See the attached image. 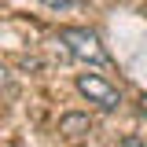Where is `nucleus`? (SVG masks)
<instances>
[{"label": "nucleus", "mask_w": 147, "mask_h": 147, "mask_svg": "<svg viewBox=\"0 0 147 147\" xmlns=\"http://www.w3.org/2000/svg\"><path fill=\"white\" fill-rule=\"evenodd\" d=\"M74 4H85V0H74Z\"/></svg>", "instance_id": "7"}, {"label": "nucleus", "mask_w": 147, "mask_h": 147, "mask_svg": "<svg viewBox=\"0 0 147 147\" xmlns=\"http://www.w3.org/2000/svg\"><path fill=\"white\" fill-rule=\"evenodd\" d=\"M121 147H147V140H140V136H125Z\"/></svg>", "instance_id": "5"}, {"label": "nucleus", "mask_w": 147, "mask_h": 147, "mask_svg": "<svg viewBox=\"0 0 147 147\" xmlns=\"http://www.w3.org/2000/svg\"><path fill=\"white\" fill-rule=\"evenodd\" d=\"M140 107H144V114H147V96H144V99H140Z\"/></svg>", "instance_id": "6"}, {"label": "nucleus", "mask_w": 147, "mask_h": 147, "mask_svg": "<svg viewBox=\"0 0 147 147\" xmlns=\"http://www.w3.org/2000/svg\"><path fill=\"white\" fill-rule=\"evenodd\" d=\"M144 15H147V7H144Z\"/></svg>", "instance_id": "8"}, {"label": "nucleus", "mask_w": 147, "mask_h": 147, "mask_svg": "<svg viewBox=\"0 0 147 147\" xmlns=\"http://www.w3.org/2000/svg\"><path fill=\"white\" fill-rule=\"evenodd\" d=\"M40 4H44V7H52V11H63L66 4H74V0H40Z\"/></svg>", "instance_id": "4"}, {"label": "nucleus", "mask_w": 147, "mask_h": 147, "mask_svg": "<svg viewBox=\"0 0 147 147\" xmlns=\"http://www.w3.org/2000/svg\"><path fill=\"white\" fill-rule=\"evenodd\" d=\"M59 40L66 44V52L81 63H92V66H103L107 63V48L99 44V33L96 30H85V26H63L59 30Z\"/></svg>", "instance_id": "1"}, {"label": "nucleus", "mask_w": 147, "mask_h": 147, "mask_svg": "<svg viewBox=\"0 0 147 147\" xmlns=\"http://www.w3.org/2000/svg\"><path fill=\"white\" fill-rule=\"evenodd\" d=\"M77 92H81L88 103H96L99 110H114L121 103V92L114 88L107 77H99V74H77Z\"/></svg>", "instance_id": "2"}, {"label": "nucleus", "mask_w": 147, "mask_h": 147, "mask_svg": "<svg viewBox=\"0 0 147 147\" xmlns=\"http://www.w3.org/2000/svg\"><path fill=\"white\" fill-rule=\"evenodd\" d=\"M59 132H63L66 140H85L92 132V118L81 114V110H66V114L59 118Z\"/></svg>", "instance_id": "3"}]
</instances>
